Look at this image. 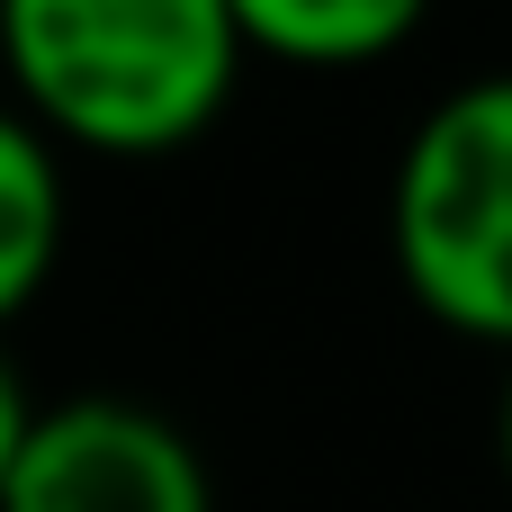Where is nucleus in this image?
Wrapping results in <instances>:
<instances>
[{"label":"nucleus","mask_w":512,"mask_h":512,"mask_svg":"<svg viewBox=\"0 0 512 512\" xmlns=\"http://www.w3.org/2000/svg\"><path fill=\"white\" fill-rule=\"evenodd\" d=\"M495 459H504V486H512V369H504V396H495Z\"/></svg>","instance_id":"7"},{"label":"nucleus","mask_w":512,"mask_h":512,"mask_svg":"<svg viewBox=\"0 0 512 512\" xmlns=\"http://www.w3.org/2000/svg\"><path fill=\"white\" fill-rule=\"evenodd\" d=\"M72 234V189H63V153L0 99V333L45 297L54 261Z\"/></svg>","instance_id":"5"},{"label":"nucleus","mask_w":512,"mask_h":512,"mask_svg":"<svg viewBox=\"0 0 512 512\" xmlns=\"http://www.w3.org/2000/svg\"><path fill=\"white\" fill-rule=\"evenodd\" d=\"M0 512H216L198 441L144 396H63L36 405Z\"/></svg>","instance_id":"3"},{"label":"nucleus","mask_w":512,"mask_h":512,"mask_svg":"<svg viewBox=\"0 0 512 512\" xmlns=\"http://www.w3.org/2000/svg\"><path fill=\"white\" fill-rule=\"evenodd\" d=\"M27 423H36V396H27L18 360L0 351V477H9V459H18V441H27Z\"/></svg>","instance_id":"6"},{"label":"nucleus","mask_w":512,"mask_h":512,"mask_svg":"<svg viewBox=\"0 0 512 512\" xmlns=\"http://www.w3.org/2000/svg\"><path fill=\"white\" fill-rule=\"evenodd\" d=\"M225 0H0L9 108L54 153L171 162L243 90Z\"/></svg>","instance_id":"1"},{"label":"nucleus","mask_w":512,"mask_h":512,"mask_svg":"<svg viewBox=\"0 0 512 512\" xmlns=\"http://www.w3.org/2000/svg\"><path fill=\"white\" fill-rule=\"evenodd\" d=\"M387 252L441 333L512 351V72H477L414 117L387 180Z\"/></svg>","instance_id":"2"},{"label":"nucleus","mask_w":512,"mask_h":512,"mask_svg":"<svg viewBox=\"0 0 512 512\" xmlns=\"http://www.w3.org/2000/svg\"><path fill=\"white\" fill-rule=\"evenodd\" d=\"M225 18L243 54H270L297 72H369L423 36L432 0H225Z\"/></svg>","instance_id":"4"}]
</instances>
